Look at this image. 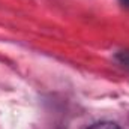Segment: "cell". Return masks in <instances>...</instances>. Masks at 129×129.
Returning <instances> with one entry per match:
<instances>
[{
  "mask_svg": "<svg viewBox=\"0 0 129 129\" xmlns=\"http://www.w3.org/2000/svg\"><path fill=\"white\" fill-rule=\"evenodd\" d=\"M89 129H122L119 125L113 123V122H98L95 125H92Z\"/></svg>",
  "mask_w": 129,
  "mask_h": 129,
  "instance_id": "obj_1",
  "label": "cell"
},
{
  "mask_svg": "<svg viewBox=\"0 0 129 129\" xmlns=\"http://www.w3.org/2000/svg\"><path fill=\"white\" fill-rule=\"evenodd\" d=\"M116 60H119L123 66L129 68V51H119L116 54Z\"/></svg>",
  "mask_w": 129,
  "mask_h": 129,
  "instance_id": "obj_2",
  "label": "cell"
},
{
  "mask_svg": "<svg viewBox=\"0 0 129 129\" xmlns=\"http://www.w3.org/2000/svg\"><path fill=\"white\" fill-rule=\"evenodd\" d=\"M122 3H123V5H126V6H129V0H122Z\"/></svg>",
  "mask_w": 129,
  "mask_h": 129,
  "instance_id": "obj_3",
  "label": "cell"
}]
</instances>
